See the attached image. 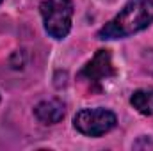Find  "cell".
Segmentation results:
<instances>
[{
	"mask_svg": "<svg viewBox=\"0 0 153 151\" xmlns=\"http://www.w3.org/2000/svg\"><path fill=\"white\" fill-rule=\"evenodd\" d=\"M34 114L38 117L39 123L43 124H55L59 123L64 114H66V107L61 100H46V101H41L36 105Z\"/></svg>",
	"mask_w": 153,
	"mask_h": 151,
	"instance_id": "cell-5",
	"label": "cell"
},
{
	"mask_svg": "<svg viewBox=\"0 0 153 151\" xmlns=\"http://www.w3.org/2000/svg\"><path fill=\"white\" fill-rule=\"evenodd\" d=\"M132 107L144 115H153V89H137L130 98Z\"/></svg>",
	"mask_w": 153,
	"mask_h": 151,
	"instance_id": "cell-6",
	"label": "cell"
},
{
	"mask_svg": "<svg viewBox=\"0 0 153 151\" xmlns=\"http://www.w3.org/2000/svg\"><path fill=\"white\" fill-rule=\"evenodd\" d=\"M114 75H116V70L112 66L111 52L109 50H98L94 53V57L80 71V76L85 78L93 85H100L103 80H107V78H111Z\"/></svg>",
	"mask_w": 153,
	"mask_h": 151,
	"instance_id": "cell-4",
	"label": "cell"
},
{
	"mask_svg": "<svg viewBox=\"0 0 153 151\" xmlns=\"http://www.w3.org/2000/svg\"><path fill=\"white\" fill-rule=\"evenodd\" d=\"M153 21V0H130L121 13L112 18L100 32V39H121L128 38Z\"/></svg>",
	"mask_w": 153,
	"mask_h": 151,
	"instance_id": "cell-1",
	"label": "cell"
},
{
	"mask_svg": "<svg viewBox=\"0 0 153 151\" xmlns=\"http://www.w3.org/2000/svg\"><path fill=\"white\" fill-rule=\"evenodd\" d=\"M116 123H117L116 114L107 109H84L76 112L73 119L76 130L89 137H100L111 132L116 126Z\"/></svg>",
	"mask_w": 153,
	"mask_h": 151,
	"instance_id": "cell-3",
	"label": "cell"
},
{
	"mask_svg": "<svg viewBox=\"0 0 153 151\" xmlns=\"http://www.w3.org/2000/svg\"><path fill=\"white\" fill-rule=\"evenodd\" d=\"M2 2H4V0H0V4H2Z\"/></svg>",
	"mask_w": 153,
	"mask_h": 151,
	"instance_id": "cell-7",
	"label": "cell"
},
{
	"mask_svg": "<svg viewBox=\"0 0 153 151\" xmlns=\"http://www.w3.org/2000/svg\"><path fill=\"white\" fill-rule=\"evenodd\" d=\"M39 9L45 29L53 39H64L70 34L73 18L71 0H43Z\"/></svg>",
	"mask_w": 153,
	"mask_h": 151,
	"instance_id": "cell-2",
	"label": "cell"
}]
</instances>
